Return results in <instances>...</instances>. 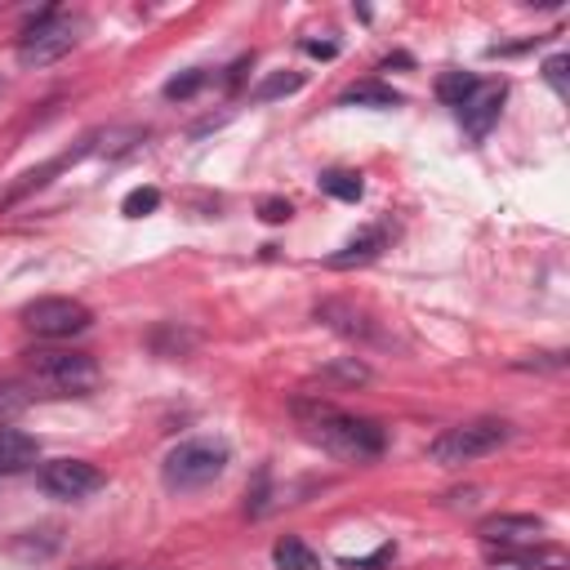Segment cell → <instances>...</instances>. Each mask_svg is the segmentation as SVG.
Returning <instances> with one entry per match:
<instances>
[{"instance_id": "1", "label": "cell", "mask_w": 570, "mask_h": 570, "mask_svg": "<svg viewBox=\"0 0 570 570\" xmlns=\"http://www.w3.org/2000/svg\"><path fill=\"white\" fill-rule=\"evenodd\" d=\"M294 419H298V428H303L321 450H330V454H338V459H356V463L379 459V454H383V441H387L374 419L347 414V410H338V405H330V401H294Z\"/></svg>"}, {"instance_id": "2", "label": "cell", "mask_w": 570, "mask_h": 570, "mask_svg": "<svg viewBox=\"0 0 570 570\" xmlns=\"http://www.w3.org/2000/svg\"><path fill=\"white\" fill-rule=\"evenodd\" d=\"M508 436H512V428L503 419H472V423H459V428H445L441 436H432L428 459L441 463V468H459V463L494 454Z\"/></svg>"}, {"instance_id": "3", "label": "cell", "mask_w": 570, "mask_h": 570, "mask_svg": "<svg viewBox=\"0 0 570 570\" xmlns=\"http://www.w3.org/2000/svg\"><path fill=\"white\" fill-rule=\"evenodd\" d=\"M227 468V445L223 441H209V436H191V441H178L165 463H160V476L169 490H205L209 481H218Z\"/></svg>"}, {"instance_id": "4", "label": "cell", "mask_w": 570, "mask_h": 570, "mask_svg": "<svg viewBox=\"0 0 570 570\" xmlns=\"http://www.w3.org/2000/svg\"><path fill=\"white\" fill-rule=\"evenodd\" d=\"M27 370L40 387L62 392V396H85L98 387V361L89 352H62V347H40L27 352Z\"/></svg>"}, {"instance_id": "5", "label": "cell", "mask_w": 570, "mask_h": 570, "mask_svg": "<svg viewBox=\"0 0 570 570\" xmlns=\"http://www.w3.org/2000/svg\"><path fill=\"white\" fill-rule=\"evenodd\" d=\"M76 40H80V18H71V13H62V9H40V18L22 31V40H18V62L22 67H49V62H58L62 53H71L76 49Z\"/></svg>"}, {"instance_id": "6", "label": "cell", "mask_w": 570, "mask_h": 570, "mask_svg": "<svg viewBox=\"0 0 570 570\" xmlns=\"http://www.w3.org/2000/svg\"><path fill=\"white\" fill-rule=\"evenodd\" d=\"M22 325L36 338H71V334H85L94 325V312L80 298L49 294V298H36V303L22 307Z\"/></svg>"}, {"instance_id": "7", "label": "cell", "mask_w": 570, "mask_h": 570, "mask_svg": "<svg viewBox=\"0 0 570 570\" xmlns=\"http://www.w3.org/2000/svg\"><path fill=\"white\" fill-rule=\"evenodd\" d=\"M102 472L89 459H53L40 468V490L53 499H89L94 490H102Z\"/></svg>"}, {"instance_id": "8", "label": "cell", "mask_w": 570, "mask_h": 570, "mask_svg": "<svg viewBox=\"0 0 570 570\" xmlns=\"http://www.w3.org/2000/svg\"><path fill=\"white\" fill-rule=\"evenodd\" d=\"M476 534L490 548H530L543 539V521L530 512H499V517H485L476 525Z\"/></svg>"}, {"instance_id": "9", "label": "cell", "mask_w": 570, "mask_h": 570, "mask_svg": "<svg viewBox=\"0 0 570 570\" xmlns=\"http://www.w3.org/2000/svg\"><path fill=\"white\" fill-rule=\"evenodd\" d=\"M503 98H508V85H503V80H481V85L459 102V120H463V129H468L472 138H485L490 125H494L499 111H503Z\"/></svg>"}, {"instance_id": "10", "label": "cell", "mask_w": 570, "mask_h": 570, "mask_svg": "<svg viewBox=\"0 0 570 570\" xmlns=\"http://www.w3.org/2000/svg\"><path fill=\"white\" fill-rule=\"evenodd\" d=\"M40 459V441L22 428H0V476H18Z\"/></svg>"}, {"instance_id": "11", "label": "cell", "mask_w": 570, "mask_h": 570, "mask_svg": "<svg viewBox=\"0 0 570 570\" xmlns=\"http://www.w3.org/2000/svg\"><path fill=\"white\" fill-rule=\"evenodd\" d=\"M379 249H383V227H370V232L352 236L338 254H330V258H325V267H361V263H374V258H379Z\"/></svg>"}, {"instance_id": "12", "label": "cell", "mask_w": 570, "mask_h": 570, "mask_svg": "<svg viewBox=\"0 0 570 570\" xmlns=\"http://www.w3.org/2000/svg\"><path fill=\"white\" fill-rule=\"evenodd\" d=\"M561 566V552H543V548H499V557L490 561V570H552Z\"/></svg>"}, {"instance_id": "13", "label": "cell", "mask_w": 570, "mask_h": 570, "mask_svg": "<svg viewBox=\"0 0 570 570\" xmlns=\"http://www.w3.org/2000/svg\"><path fill=\"white\" fill-rule=\"evenodd\" d=\"M272 561H276V570H321V557H316V552H312L303 539H294V534L276 539Z\"/></svg>"}, {"instance_id": "14", "label": "cell", "mask_w": 570, "mask_h": 570, "mask_svg": "<svg viewBox=\"0 0 570 570\" xmlns=\"http://www.w3.org/2000/svg\"><path fill=\"white\" fill-rule=\"evenodd\" d=\"M338 102H343V107H396V102H401V94H396V89H387V85L365 80V85L343 89V98H338Z\"/></svg>"}, {"instance_id": "15", "label": "cell", "mask_w": 570, "mask_h": 570, "mask_svg": "<svg viewBox=\"0 0 570 570\" xmlns=\"http://www.w3.org/2000/svg\"><path fill=\"white\" fill-rule=\"evenodd\" d=\"M476 85H481V80H476L472 71H445V76L436 80V98H441V102H450V107H459Z\"/></svg>"}, {"instance_id": "16", "label": "cell", "mask_w": 570, "mask_h": 570, "mask_svg": "<svg viewBox=\"0 0 570 570\" xmlns=\"http://www.w3.org/2000/svg\"><path fill=\"white\" fill-rule=\"evenodd\" d=\"M321 191H330L334 200H361V174H352V169H330V174H321Z\"/></svg>"}, {"instance_id": "17", "label": "cell", "mask_w": 570, "mask_h": 570, "mask_svg": "<svg viewBox=\"0 0 570 570\" xmlns=\"http://www.w3.org/2000/svg\"><path fill=\"white\" fill-rule=\"evenodd\" d=\"M303 89V76L298 71H276V76H267L258 89H254V102H272V98H281V94H298Z\"/></svg>"}, {"instance_id": "18", "label": "cell", "mask_w": 570, "mask_h": 570, "mask_svg": "<svg viewBox=\"0 0 570 570\" xmlns=\"http://www.w3.org/2000/svg\"><path fill=\"white\" fill-rule=\"evenodd\" d=\"M156 205H160V191H156V187H134V191L120 200V214L147 218V214H156Z\"/></svg>"}, {"instance_id": "19", "label": "cell", "mask_w": 570, "mask_h": 570, "mask_svg": "<svg viewBox=\"0 0 570 570\" xmlns=\"http://www.w3.org/2000/svg\"><path fill=\"white\" fill-rule=\"evenodd\" d=\"M566 67H570V58H566V53H557V58H548V62H543V80L552 85V94H557V98H566V94H570V85H566Z\"/></svg>"}, {"instance_id": "20", "label": "cell", "mask_w": 570, "mask_h": 570, "mask_svg": "<svg viewBox=\"0 0 570 570\" xmlns=\"http://www.w3.org/2000/svg\"><path fill=\"white\" fill-rule=\"evenodd\" d=\"M200 85H205V71L196 67V71H187V76H174V80L165 85V98H191Z\"/></svg>"}, {"instance_id": "21", "label": "cell", "mask_w": 570, "mask_h": 570, "mask_svg": "<svg viewBox=\"0 0 570 570\" xmlns=\"http://www.w3.org/2000/svg\"><path fill=\"white\" fill-rule=\"evenodd\" d=\"M258 214H263V223H285V218H289V200H276V196H272V200L258 205Z\"/></svg>"}, {"instance_id": "22", "label": "cell", "mask_w": 570, "mask_h": 570, "mask_svg": "<svg viewBox=\"0 0 570 570\" xmlns=\"http://www.w3.org/2000/svg\"><path fill=\"white\" fill-rule=\"evenodd\" d=\"M387 557H392V543H383L379 552H370V557H361V561H356V557H343V566H347V570H370V566H379V561H387Z\"/></svg>"}, {"instance_id": "23", "label": "cell", "mask_w": 570, "mask_h": 570, "mask_svg": "<svg viewBox=\"0 0 570 570\" xmlns=\"http://www.w3.org/2000/svg\"><path fill=\"white\" fill-rule=\"evenodd\" d=\"M303 49H307L312 58H334V53H338V45H330V40H303Z\"/></svg>"}]
</instances>
